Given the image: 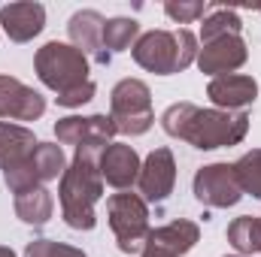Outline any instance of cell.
I'll list each match as a JSON object with an SVG mask.
<instances>
[{
    "mask_svg": "<svg viewBox=\"0 0 261 257\" xmlns=\"http://www.w3.org/2000/svg\"><path fill=\"white\" fill-rule=\"evenodd\" d=\"M67 170V160H64V151L61 145L55 142H37V148L15 167H9L3 173V182L12 194H24V191H34V188H43L46 182L64 176Z\"/></svg>",
    "mask_w": 261,
    "mask_h": 257,
    "instance_id": "obj_7",
    "label": "cell"
},
{
    "mask_svg": "<svg viewBox=\"0 0 261 257\" xmlns=\"http://www.w3.org/2000/svg\"><path fill=\"white\" fill-rule=\"evenodd\" d=\"M34 148H37L34 130L21 127V124H6V121H0V170H3V173H6L9 167L21 164Z\"/></svg>",
    "mask_w": 261,
    "mask_h": 257,
    "instance_id": "obj_18",
    "label": "cell"
},
{
    "mask_svg": "<svg viewBox=\"0 0 261 257\" xmlns=\"http://www.w3.org/2000/svg\"><path fill=\"white\" fill-rule=\"evenodd\" d=\"M0 257H15V251H12V248H6V245H0Z\"/></svg>",
    "mask_w": 261,
    "mask_h": 257,
    "instance_id": "obj_27",
    "label": "cell"
},
{
    "mask_svg": "<svg viewBox=\"0 0 261 257\" xmlns=\"http://www.w3.org/2000/svg\"><path fill=\"white\" fill-rule=\"evenodd\" d=\"M0 24L12 43H31L46 27L43 3H6L0 6Z\"/></svg>",
    "mask_w": 261,
    "mask_h": 257,
    "instance_id": "obj_17",
    "label": "cell"
},
{
    "mask_svg": "<svg viewBox=\"0 0 261 257\" xmlns=\"http://www.w3.org/2000/svg\"><path fill=\"white\" fill-rule=\"evenodd\" d=\"M46 112V97L12 76H0V118L37 121Z\"/></svg>",
    "mask_w": 261,
    "mask_h": 257,
    "instance_id": "obj_13",
    "label": "cell"
},
{
    "mask_svg": "<svg viewBox=\"0 0 261 257\" xmlns=\"http://www.w3.org/2000/svg\"><path fill=\"white\" fill-rule=\"evenodd\" d=\"M140 40V24L134 18H110L103 24V49L107 55H119Z\"/></svg>",
    "mask_w": 261,
    "mask_h": 257,
    "instance_id": "obj_22",
    "label": "cell"
},
{
    "mask_svg": "<svg viewBox=\"0 0 261 257\" xmlns=\"http://www.w3.org/2000/svg\"><path fill=\"white\" fill-rule=\"evenodd\" d=\"M206 9H210V6L200 3V0H167V3H164V12H167L173 21H179V24H192L197 18H203Z\"/></svg>",
    "mask_w": 261,
    "mask_h": 257,
    "instance_id": "obj_25",
    "label": "cell"
},
{
    "mask_svg": "<svg viewBox=\"0 0 261 257\" xmlns=\"http://www.w3.org/2000/svg\"><path fill=\"white\" fill-rule=\"evenodd\" d=\"M107 218L122 254H140L149 236V203L140 194H113L107 200Z\"/></svg>",
    "mask_w": 261,
    "mask_h": 257,
    "instance_id": "obj_5",
    "label": "cell"
},
{
    "mask_svg": "<svg viewBox=\"0 0 261 257\" xmlns=\"http://www.w3.org/2000/svg\"><path fill=\"white\" fill-rule=\"evenodd\" d=\"M176 185V160H173V151L170 148H155L143 167H140V179H137V188L140 197L146 203H164Z\"/></svg>",
    "mask_w": 261,
    "mask_h": 257,
    "instance_id": "obj_10",
    "label": "cell"
},
{
    "mask_svg": "<svg viewBox=\"0 0 261 257\" xmlns=\"http://www.w3.org/2000/svg\"><path fill=\"white\" fill-rule=\"evenodd\" d=\"M100 151L94 145H79L70 167L61 176L58 200L67 227L73 230H94L97 215L94 206L103 197V176H100Z\"/></svg>",
    "mask_w": 261,
    "mask_h": 257,
    "instance_id": "obj_2",
    "label": "cell"
},
{
    "mask_svg": "<svg viewBox=\"0 0 261 257\" xmlns=\"http://www.w3.org/2000/svg\"><path fill=\"white\" fill-rule=\"evenodd\" d=\"M249 52H246V43L240 34H228V37H219V40H210L203 43V49H197V67L200 73L206 76H231L234 70L246 64Z\"/></svg>",
    "mask_w": 261,
    "mask_h": 257,
    "instance_id": "obj_12",
    "label": "cell"
},
{
    "mask_svg": "<svg viewBox=\"0 0 261 257\" xmlns=\"http://www.w3.org/2000/svg\"><path fill=\"white\" fill-rule=\"evenodd\" d=\"M234 173H237V182H240L243 194H252L255 200H261V148L246 151L234 164Z\"/></svg>",
    "mask_w": 261,
    "mask_h": 257,
    "instance_id": "obj_23",
    "label": "cell"
},
{
    "mask_svg": "<svg viewBox=\"0 0 261 257\" xmlns=\"http://www.w3.org/2000/svg\"><path fill=\"white\" fill-rule=\"evenodd\" d=\"M200 239V227L189 218H176L158 230H149L146 245L140 257H182L195 248V242Z\"/></svg>",
    "mask_w": 261,
    "mask_h": 257,
    "instance_id": "obj_9",
    "label": "cell"
},
{
    "mask_svg": "<svg viewBox=\"0 0 261 257\" xmlns=\"http://www.w3.org/2000/svg\"><path fill=\"white\" fill-rule=\"evenodd\" d=\"M119 130L113 124L110 115H67V118H58L55 124V136L58 142L64 145H94V148H107L110 139L116 136Z\"/></svg>",
    "mask_w": 261,
    "mask_h": 257,
    "instance_id": "obj_11",
    "label": "cell"
},
{
    "mask_svg": "<svg viewBox=\"0 0 261 257\" xmlns=\"http://www.w3.org/2000/svg\"><path fill=\"white\" fill-rule=\"evenodd\" d=\"M24 257H88L82 248H73L64 242H55V239H34L28 242Z\"/></svg>",
    "mask_w": 261,
    "mask_h": 257,
    "instance_id": "obj_24",
    "label": "cell"
},
{
    "mask_svg": "<svg viewBox=\"0 0 261 257\" xmlns=\"http://www.w3.org/2000/svg\"><path fill=\"white\" fill-rule=\"evenodd\" d=\"M110 118L119 133L143 136L155 124L152 112V91L140 79H122L110 94Z\"/></svg>",
    "mask_w": 261,
    "mask_h": 257,
    "instance_id": "obj_6",
    "label": "cell"
},
{
    "mask_svg": "<svg viewBox=\"0 0 261 257\" xmlns=\"http://www.w3.org/2000/svg\"><path fill=\"white\" fill-rule=\"evenodd\" d=\"M34 70H37L40 82L46 88H52L58 97H64V94H70V91H76V88L91 82L88 79V58L79 49H73L67 43H58V40L46 43L37 52Z\"/></svg>",
    "mask_w": 261,
    "mask_h": 257,
    "instance_id": "obj_4",
    "label": "cell"
},
{
    "mask_svg": "<svg viewBox=\"0 0 261 257\" xmlns=\"http://www.w3.org/2000/svg\"><path fill=\"white\" fill-rule=\"evenodd\" d=\"M140 154L134 151V145L125 142H110L103 151H100V176L107 185L119 188V191H128L130 185H137L140 179Z\"/></svg>",
    "mask_w": 261,
    "mask_h": 257,
    "instance_id": "obj_16",
    "label": "cell"
},
{
    "mask_svg": "<svg viewBox=\"0 0 261 257\" xmlns=\"http://www.w3.org/2000/svg\"><path fill=\"white\" fill-rule=\"evenodd\" d=\"M161 127L167 136L182 139L192 148L213 151V148L243 142V136L249 130V115L225 112V109H200L195 103H173L164 109Z\"/></svg>",
    "mask_w": 261,
    "mask_h": 257,
    "instance_id": "obj_1",
    "label": "cell"
},
{
    "mask_svg": "<svg viewBox=\"0 0 261 257\" xmlns=\"http://www.w3.org/2000/svg\"><path fill=\"white\" fill-rule=\"evenodd\" d=\"M237 257H240V254H237Z\"/></svg>",
    "mask_w": 261,
    "mask_h": 257,
    "instance_id": "obj_28",
    "label": "cell"
},
{
    "mask_svg": "<svg viewBox=\"0 0 261 257\" xmlns=\"http://www.w3.org/2000/svg\"><path fill=\"white\" fill-rule=\"evenodd\" d=\"M195 200L210 206V209H228V206H237L243 188L237 182V173H234V164H210V167H200L195 173Z\"/></svg>",
    "mask_w": 261,
    "mask_h": 257,
    "instance_id": "obj_8",
    "label": "cell"
},
{
    "mask_svg": "<svg viewBox=\"0 0 261 257\" xmlns=\"http://www.w3.org/2000/svg\"><path fill=\"white\" fill-rule=\"evenodd\" d=\"M130 52L143 70H149L155 76H170V73H182L186 67L197 61V37L186 27L149 30V34H140V40L134 43Z\"/></svg>",
    "mask_w": 261,
    "mask_h": 257,
    "instance_id": "obj_3",
    "label": "cell"
},
{
    "mask_svg": "<svg viewBox=\"0 0 261 257\" xmlns=\"http://www.w3.org/2000/svg\"><path fill=\"white\" fill-rule=\"evenodd\" d=\"M228 242L243 254H261V218L240 215L228 227Z\"/></svg>",
    "mask_w": 261,
    "mask_h": 257,
    "instance_id": "obj_20",
    "label": "cell"
},
{
    "mask_svg": "<svg viewBox=\"0 0 261 257\" xmlns=\"http://www.w3.org/2000/svg\"><path fill=\"white\" fill-rule=\"evenodd\" d=\"M240 30H243V21L234 9L210 6V15L200 24V43H210V40H219V37H228V34H240Z\"/></svg>",
    "mask_w": 261,
    "mask_h": 257,
    "instance_id": "obj_21",
    "label": "cell"
},
{
    "mask_svg": "<svg viewBox=\"0 0 261 257\" xmlns=\"http://www.w3.org/2000/svg\"><path fill=\"white\" fill-rule=\"evenodd\" d=\"M206 97L225 109V112H243L246 106L255 103L258 97V82L252 76H240V73H231V76H216L210 85H206Z\"/></svg>",
    "mask_w": 261,
    "mask_h": 257,
    "instance_id": "obj_15",
    "label": "cell"
},
{
    "mask_svg": "<svg viewBox=\"0 0 261 257\" xmlns=\"http://www.w3.org/2000/svg\"><path fill=\"white\" fill-rule=\"evenodd\" d=\"M55 212V200H52V191L46 188H34V191L15 194V215L31 224V227H43Z\"/></svg>",
    "mask_w": 261,
    "mask_h": 257,
    "instance_id": "obj_19",
    "label": "cell"
},
{
    "mask_svg": "<svg viewBox=\"0 0 261 257\" xmlns=\"http://www.w3.org/2000/svg\"><path fill=\"white\" fill-rule=\"evenodd\" d=\"M94 82H88V85H82V88H76V91H70L64 97H58V106H64V109H76V106H82V103H88V100H94Z\"/></svg>",
    "mask_w": 261,
    "mask_h": 257,
    "instance_id": "obj_26",
    "label": "cell"
},
{
    "mask_svg": "<svg viewBox=\"0 0 261 257\" xmlns=\"http://www.w3.org/2000/svg\"><path fill=\"white\" fill-rule=\"evenodd\" d=\"M103 24H107V18L97 9H79L67 24L73 49H79L82 55H91L97 64L113 61V55H107V49H103Z\"/></svg>",
    "mask_w": 261,
    "mask_h": 257,
    "instance_id": "obj_14",
    "label": "cell"
}]
</instances>
